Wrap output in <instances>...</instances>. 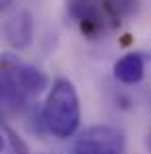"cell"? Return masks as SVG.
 I'll return each mask as SVG.
<instances>
[{
	"mask_svg": "<svg viewBox=\"0 0 151 154\" xmlns=\"http://www.w3.org/2000/svg\"><path fill=\"white\" fill-rule=\"evenodd\" d=\"M44 125L52 135L66 140L73 137L81 123V104L75 85L68 79H56L52 83L42 110Z\"/></svg>",
	"mask_w": 151,
	"mask_h": 154,
	"instance_id": "cell-1",
	"label": "cell"
},
{
	"mask_svg": "<svg viewBox=\"0 0 151 154\" xmlns=\"http://www.w3.org/2000/svg\"><path fill=\"white\" fill-rule=\"evenodd\" d=\"M2 102L8 108H19L27 96H37L48 88V75L33 65L21 60L2 63Z\"/></svg>",
	"mask_w": 151,
	"mask_h": 154,
	"instance_id": "cell-2",
	"label": "cell"
},
{
	"mask_svg": "<svg viewBox=\"0 0 151 154\" xmlns=\"http://www.w3.org/2000/svg\"><path fill=\"white\" fill-rule=\"evenodd\" d=\"M124 135L110 125L87 127L75 142V154H122Z\"/></svg>",
	"mask_w": 151,
	"mask_h": 154,
	"instance_id": "cell-3",
	"label": "cell"
},
{
	"mask_svg": "<svg viewBox=\"0 0 151 154\" xmlns=\"http://www.w3.org/2000/svg\"><path fill=\"white\" fill-rule=\"evenodd\" d=\"M2 31L6 42L13 48L23 50L31 44V38H33V19L25 8H13L4 15Z\"/></svg>",
	"mask_w": 151,
	"mask_h": 154,
	"instance_id": "cell-4",
	"label": "cell"
},
{
	"mask_svg": "<svg viewBox=\"0 0 151 154\" xmlns=\"http://www.w3.org/2000/svg\"><path fill=\"white\" fill-rule=\"evenodd\" d=\"M68 15L81 25L83 33L93 35L103 27V8L100 0H66Z\"/></svg>",
	"mask_w": 151,
	"mask_h": 154,
	"instance_id": "cell-5",
	"label": "cell"
},
{
	"mask_svg": "<svg viewBox=\"0 0 151 154\" xmlns=\"http://www.w3.org/2000/svg\"><path fill=\"white\" fill-rule=\"evenodd\" d=\"M114 75L118 81H122L126 85H135L139 83L145 75V58L139 52H128L122 58L116 60L114 65Z\"/></svg>",
	"mask_w": 151,
	"mask_h": 154,
	"instance_id": "cell-6",
	"label": "cell"
},
{
	"mask_svg": "<svg viewBox=\"0 0 151 154\" xmlns=\"http://www.w3.org/2000/svg\"><path fill=\"white\" fill-rule=\"evenodd\" d=\"M2 140L6 142V152L8 154H29L27 144L13 131V129L8 127V125L2 127Z\"/></svg>",
	"mask_w": 151,
	"mask_h": 154,
	"instance_id": "cell-7",
	"label": "cell"
}]
</instances>
